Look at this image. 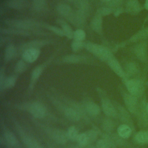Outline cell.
<instances>
[{
	"label": "cell",
	"mask_w": 148,
	"mask_h": 148,
	"mask_svg": "<svg viewBox=\"0 0 148 148\" xmlns=\"http://www.w3.org/2000/svg\"><path fill=\"white\" fill-rule=\"evenodd\" d=\"M128 92L137 98L144 96L146 88V82L141 78H128L123 80Z\"/></svg>",
	"instance_id": "1"
},
{
	"label": "cell",
	"mask_w": 148,
	"mask_h": 148,
	"mask_svg": "<svg viewBox=\"0 0 148 148\" xmlns=\"http://www.w3.org/2000/svg\"><path fill=\"white\" fill-rule=\"evenodd\" d=\"M51 101L54 106L68 120L71 121L77 122L83 118L82 115L75 109L70 105L65 103H63L54 98H51Z\"/></svg>",
	"instance_id": "2"
},
{
	"label": "cell",
	"mask_w": 148,
	"mask_h": 148,
	"mask_svg": "<svg viewBox=\"0 0 148 148\" xmlns=\"http://www.w3.org/2000/svg\"><path fill=\"white\" fill-rule=\"evenodd\" d=\"M39 125L54 142L61 145L65 144L67 142L69 138L66 132L60 129L47 127L42 124H40Z\"/></svg>",
	"instance_id": "3"
},
{
	"label": "cell",
	"mask_w": 148,
	"mask_h": 148,
	"mask_svg": "<svg viewBox=\"0 0 148 148\" xmlns=\"http://www.w3.org/2000/svg\"><path fill=\"white\" fill-rule=\"evenodd\" d=\"M137 113L135 115L140 128L148 130V112L146 109L147 101L145 96L140 98Z\"/></svg>",
	"instance_id": "4"
},
{
	"label": "cell",
	"mask_w": 148,
	"mask_h": 148,
	"mask_svg": "<svg viewBox=\"0 0 148 148\" xmlns=\"http://www.w3.org/2000/svg\"><path fill=\"white\" fill-rule=\"evenodd\" d=\"M98 92L101 97L102 109L105 114L107 117L112 119L117 118V110L113 102H112V101L106 97V94L103 92L102 90H99Z\"/></svg>",
	"instance_id": "5"
},
{
	"label": "cell",
	"mask_w": 148,
	"mask_h": 148,
	"mask_svg": "<svg viewBox=\"0 0 148 148\" xmlns=\"http://www.w3.org/2000/svg\"><path fill=\"white\" fill-rule=\"evenodd\" d=\"M28 110L30 114L35 119H43L46 114V108L41 102L38 101L23 104L22 106H19Z\"/></svg>",
	"instance_id": "6"
},
{
	"label": "cell",
	"mask_w": 148,
	"mask_h": 148,
	"mask_svg": "<svg viewBox=\"0 0 148 148\" xmlns=\"http://www.w3.org/2000/svg\"><path fill=\"white\" fill-rule=\"evenodd\" d=\"M121 94L125 108L131 114L135 116L138 111L139 103L138 98L124 90H121Z\"/></svg>",
	"instance_id": "7"
},
{
	"label": "cell",
	"mask_w": 148,
	"mask_h": 148,
	"mask_svg": "<svg viewBox=\"0 0 148 148\" xmlns=\"http://www.w3.org/2000/svg\"><path fill=\"white\" fill-rule=\"evenodd\" d=\"M86 47L90 52L102 61H107L108 62L113 57L112 53L103 46L89 43L86 45Z\"/></svg>",
	"instance_id": "8"
},
{
	"label": "cell",
	"mask_w": 148,
	"mask_h": 148,
	"mask_svg": "<svg viewBox=\"0 0 148 148\" xmlns=\"http://www.w3.org/2000/svg\"><path fill=\"white\" fill-rule=\"evenodd\" d=\"M113 103L117 110V119H119L123 123V124H125L130 125L134 131L135 126L132 117L131 116V113L125 107L123 106L116 101H114Z\"/></svg>",
	"instance_id": "9"
},
{
	"label": "cell",
	"mask_w": 148,
	"mask_h": 148,
	"mask_svg": "<svg viewBox=\"0 0 148 148\" xmlns=\"http://www.w3.org/2000/svg\"><path fill=\"white\" fill-rule=\"evenodd\" d=\"M13 122L15 125V128L17 133L18 134L20 138L21 139L23 143L26 146L27 148H35V141L36 139H34L31 136L29 135L21 127V125L16 121L13 120Z\"/></svg>",
	"instance_id": "10"
},
{
	"label": "cell",
	"mask_w": 148,
	"mask_h": 148,
	"mask_svg": "<svg viewBox=\"0 0 148 148\" xmlns=\"http://www.w3.org/2000/svg\"><path fill=\"white\" fill-rule=\"evenodd\" d=\"M134 53L139 61L147 63L148 61V43L145 40L139 42L134 48Z\"/></svg>",
	"instance_id": "11"
},
{
	"label": "cell",
	"mask_w": 148,
	"mask_h": 148,
	"mask_svg": "<svg viewBox=\"0 0 148 148\" xmlns=\"http://www.w3.org/2000/svg\"><path fill=\"white\" fill-rule=\"evenodd\" d=\"M84 108L87 115L90 116H97L101 113L100 106L92 101L87 99L83 102Z\"/></svg>",
	"instance_id": "12"
},
{
	"label": "cell",
	"mask_w": 148,
	"mask_h": 148,
	"mask_svg": "<svg viewBox=\"0 0 148 148\" xmlns=\"http://www.w3.org/2000/svg\"><path fill=\"white\" fill-rule=\"evenodd\" d=\"M3 135L4 140L9 146L13 148L18 147L19 142L18 139L12 131L8 128H4L3 130Z\"/></svg>",
	"instance_id": "13"
},
{
	"label": "cell",
	"mask_w": 148,
	"mask_h": 148,
	"mask_svg": "<svg viewBox=\"0 0 148 148\" xmlns=\"http://www.w3.org/2000/svg\"><path fill=\"white\" fill-rule=\"evenodd\" d=\"M40 50L38 49L31 48L24 51L22 57L24 61L28 63H32L35 61L39 57Z\"/></svg>",
	"instance_id": "14"
},
{
	"label": "cell",
	"mask_w": 148,
	"mask_h": 148,
	"mask_svg": "<svg viewBox=\"0 0 148 148\" xmlns=\"http://www.w3.org/2000/svg\"><path fill=\"white\" fill-rule=\"evenodd\" d=\"M108 63L110 69L117 76L121 77L123 79L125 78V73L124 70L123 69L119 61L114 57H112L110 59H109L108 61Z\"/></svg>",
	"instance_id": "15"
},
{
	"label": "cell",
	"mask_w": 148,
	"mask_h": 148,
	"mask_svg": "<svg viewBox=\"0 0 148 148\" xmlns=\"http://www.w3.org/2000/svg\"><path fill=\"white\" fill-rule=\"evenodd\" d=\"M125 9L131 14H136L141 11L142 7L138 0H128Z\"/></svg>",
	"instance_id": "16"
},
{
	"label": "cell",
	"mask_w": 148,
	"mask_h": 148,
	"mask_svg": "<svg viewBox=\"0 0 148 148\" xmlns=\"http://www.w3.org/2000/svg\"><path fill=\"white\" fill-rule=\"evenodd\" d=\"M134 140L139 145L148 144V130L142 129L136 132L134 135Z\"/></svg>",
	"instance_id": "17"
},
{
	"label": "cell",
	"mask_w": 148,
	"mask_h": 148,
	"mask_svg": "<svg viewBox=\"0 0 148 148\" xmlns=\"http://www.w3.org/2000/svg\"><path fill=\"white\" fill-rule=\"evenodd\" d=\"M133 130L132 128L125 124H122L120 125L117 129V135L123 139L129 138L133 132Z\"/></svg>",
	"instance_id": "18"
},
{
	"label": "cell",
	"mask_w": 148,
	"mask_h": 148,
	"mask_svg": "<svg viewBox=\"0 0 148 148\" xmlns=\"http://www.w3.org/2000/svg\"><path fill=\"white\" fill-rule=\"evenodd\" d=\"M124 72L125 73V79H128L130 77L134 76L138 74V73L139 72V68L138 65L136 63L130 62L127 64Z\"/></svg>",
	"instance_id": "19"
},
{
	"label": "cell",
	"mask_w": 148,
	"mask_h": 148,
	"mask_svg": "<svg viewBox=\"0 0 148 148\" xmlns=\"http://www.w3.org/2000/svg\"><path fill=\"white\" fill-rule=\"evenodd\" d=\"M148 38V27H145L135 34H134L132 36L130 39V41L131 42H138L145 40L146 39Z\"/></svg>",
	"instance_id": "20"
},
{
	"label": "cell",
	"mask_w": 148,
	"mask_h": 148,
	"mask_svg": "<svg viewBox=\"0 0 148 148\" xmlns=\"http://www.w3.org/2000/svg\"><path fill=\"white\" fill-rule=\"evenodd\" d=\"M114 145L112 137L106 135L103 138L98 140L95 146L96 148H112Z\"/></svg>",
	"instance_id": "21"
},
{
	"label": "cell",
	"mask_w": 148,
	"mask_h": 148,
	"mask_svg": "<svg viewBox=\"0 0 148 148\" xmlns=\"http://www.w3.org/2000/svg\"><path fill=\"white\" fill-rule=\"evenodd\" d=\"M43 68H44L43 65H39L38 66H36L32 71L31 75V82H30V85H29V90L31 91L32 90L35 82L40 77V75L42 74Z\"/></svg>",
	"instance_id": "22"
},
{
	"label": "cell",
	"mask_w": 148,
	"mask_h": 148,
	"mask_svg": "<svg viewBox=\"0 0 148 148\" xmlns=\"http://www.w3.org/2000/svg\"><path fill=\"white\" fill-rule=\"evenodd\" d=\"M7 24L17 28H30L34 25V23L25 20H12L7 22Z\"/></svg>",
	"instance_id": "23"
},
{
	"label": "cell",
	"mask_w": 148,
	"mask_h": 148,
	"mask_svg": "<svg viewBox=\"0 0 148 148\" xmlns=\"http://www.w3.org/2000/svg\"><path fill=\"white\" fill-rule=\"evenodd\" d=\"M112 118L107 117L105 118L102 122V128L105 132H112L116 127L115 122L112 119Z\"/></svg>",
	"instance_id": "24"
},
{
	"label": "cell",
	"mask_w": 148,
	"mask_h": 148,
	"mask_svg": "<svg viewBox=\"0 0 148 148\" xmlns=\"http://www.w3.org/2000/svg\"><path fill=\"white\" fill-rule=\"evenodd\" d=\"M16 82V77L11 76L5 78L3 83L1 86V89H9L13 87Z\"/></svg>",
	"instance_id": "25"
},
{
	"label": "cell",
	"mask_w": 148,
	"mask_h": 148,
	"mask_svg": "<svg viewBox=\"0 0 148 148\" xmlns=\"http://www.w3.org/2000/svg\"><path fill=\"white\" fill-rule=\"evenodd\" d=\"M67 135L68 137L70 140H76L79 135V133L77 131V129L75 126H71L68 128L67 131Z\"/></svg>",
	"instance_id": "26"
},
{
	"label": "cell",
	"mask_w": 148,
	"mask_h": 148,
	"mask_svg": "<svg viewBox=\"0 0 148 148\" xmlns=\"http://www.w3.org/2000/svg\"><path fill=\"white\" fill-rule=\"evenodd\" d=\"M16 54V50L15 47L13 46H9L5 53V60L6 61H10L14 57L15 55Z\"/></svg>",
	"instance_id": "27"
},
{
	"label": "cell",
	"mask_w": 148,
	"mask_h": 148,
	"mask_svg": "<svg viewBox=\"0 0 148 148\" xmlns=\"http://www.w3.org/2000/svg\"><path fill=\"white\" fill-rule=\"evenodd\" d=\"M77 142L78 143V145L82 146V147L86 146L90 144L86 132L81 133L79 134V137L77 140Z\"/></svg>",
	"instance_id": "28"
},
{
	"label": "cell",
	"mask_w": 148,
	"mask_h": 148,
	"mask_svg": "<svg viewBox=\"0 0 148 148\" xmlns=\"http://www.w3.org/2000/svg\"><path fill=\"white\" fill-rule=\"evenodd\" d=\"M83 60V58L79 56L76 55H69L66 56L64 59V61L68 62V63H79Z\"/></svg>",
	"instance_id": "29"
},
{
	"label": "cell",
	"mask_w": 148,
	"mask_h": 148,
	"mask_svg": "<svg viewBox=\"0 0 148 148\" xmlns=\"http://www.w3.org/2000/svg\"><path fill=\"white\" fill-rule=\"evenodd\" d=\"M92 28L97 32H100L101 30L102 26V20L101 17L99 16H97L94 18L93 21H92Z\"/></svg>",
	"instance_id": "30"
},
{
	"label": "cell",
	"mask_w": 148,
	"mask_h": 148,
	"mask_svg": "<svg viewBox=\"0 0 148 148\" xmlns=\"http://www.w3.org/2000/svg\"><path fill=\"white\" fill-rule=\"evenodd\" d=\"M7 5L8 6L14 9H20L24 5V2L22 0H10Z\"/></svg>",
	"instance_id": "31"
},
{
	"label": "cell",
	"mask_w": 148,
	"mask_h": 148,
	"mask_svg": "<svg viewBox=\"0 0 148 148\" xmlns=\"http://www.w3.org/2000/svg\"><path fill=\"white\" fill-rule=\"evenodd\" d=\"M62 28V31L64 32V34L68 38H71L73 37V32L72 31L71 28L69 25H68L65 23H63V24H61Z\"/></svg>",
	"instance_id": "32"
},
{
	"label": "cell",
	"mask_w": 148,
	"mask_h": 148,
	"mask_svg": "<svg viewBox=\"0 0 148 148\" xmlns=\"http://www.w3.org/2000/svg\"><path fill=\"white\" fill-rule=\"evenodd\" d=\"M86 34L83 30L82 29H77L75 32H73V38H74L75 40L77 41H83L85 38Z\"/></svg>",
	"instance_id": "33"
},
{
	"label": "cell",
	"mask_w": 148,
	"mask_h": 148,
	"mask_svg": "<svg viewBox=\"0 0 148 148\" xmlns=\"http://www.w3.org/2000/svg\"><path fill=\"white\" fill-rule=\"evenodd\" d=\"M46 44V42L43 40H38V41H32L29 43H28L26 46H25V50L31 48H35L38 49L39 47H41L42 46H44Z\"/></svg>",
	"instance_id": "34"
},
{
	"label": "cell",
	"mask_w": 148,
	"mask_h": 148,
	"mask_svg": "<svg viewBox=\"0 0 148 148\" xmlns=\"http://www.w3.org/2000/svg\"><path fill=\"white\" fill-rule=\"evenodd\" d=\"M87 134V136L88 138L90 143H91L92 142H94L97 137H98V132L96 130H90L86 132H85Z\"/></svg>",
	"instance_id": "35"
},
{
	"label": "cell",
	"mask_w": 148,
	"mask_h": 148,
	"mask_svg": "<svg viewBox=\"0 0 148 148\" xmlns=\"http://www.w3.org/2000/svg\"><path fill=\"white\" fill-rule=\"evenodd\" d=\"M27 69V65L25 64V62L20 60L19 61L17 64L15 66V71L17 73H21L24 72Z\"/></svg>",
	"instance_id": "36"
},
{
	"label": "cell",
	"mask_w": 148,
	"mask_h": 148,
	"mask_svg": "<svg viewBox=\"0 0 148 148\" xmlns=\"http://www.w3.org/2000/svg\"><path fill=\"white\" fill-rule=\"evenodd\" d=\"M57 10L62 15H66L70 13V7L66 5L62 4L58 6Z\"/></svg>",
	"instance_id": "37"
},
{
	"label": "cell",
	"mask_w": 148,
	"mask_h": 148,
	"mask_svg": "<svg viewBox=\"0 0 148 148\" xmlns=\"http://www.w3.org/2000/svg\"><path fill=\"white\" fill-rule=\"evenodd\" d=\"M83 47V43L82 41H77V40H74L72 43V48L73 50L76 51L77 50H79Z\"/></svg>",
	"instance_id": "38"
},
{
	"label": "cell",
	"mask_w": 148,
	"mask_h": 148,
	"mask_svg": "<svg viewBox=\"0 0 148 148\" xmlns=\"http://www.w3.org/2000/svg\"><path fill=\"white\" fill-rule=\"evenodd\" d=\"M50 29L52 30L54 32L56 33L57 34H58V35H61V36H62L64 35V32L62 31V30H61L59 28H57V27H50Z\"/></svg>",
	"instance_id": "39"
},
{
	"label": "cell",
	"mask_w": 148,
	"mask_h": 148,
	"mask_svg": "<svg viewBox=\"0 0 148 148\" xmlns=\"http://www.w3.org/2000/svg\"><path fill=\"white\" fill-rule=\"evenodd\" d=\"M68 148H96V146H94L88 145H87V146H86L82 147V146H80L78 145V146H71V147H68Z\"/></svg>",
	"instance_id": "40"
},
{
	"label": "cell",
	"mask_w": 148,
	"mask_h": 148,
	"mask_svg": "<svg viewBox=\"0 0 148 148\" xmlns=\"http://www.w3.org/2000/svg\"><path fill=\"white\" fill-rule=\"evenodd\" d=\"M35 148H44L36 140L35 141Z\"/></svg>",
	"instance_id": "41"
},
{
	"label": "cell",
	"mask_w": 148,
	"mask_h": 148,
	"mask_svg": "<svg viewBox=\"0 0 148 148\" xmlns=\"http://www.w3.org/2000/svg\"><path fill=\"white\" fill-rule=\"evenodd\" d=\"M144 8L145 9L148 10V0H145L144 3Z\"/></svg>",
	"instance_id": "42"
},
{
	"label": "cell",
	"mask_w": 148,
	"mask_h": 148,
	"mask_svg": "<svg viewBox=\"0 0 148 148\" xmlns=\"http://www.w3.org/2000/svg\"><path fill=\"white\" fill-rule=\"evenodd\" d=\"M48 148H54V147H53L52 146H50V145H48Z\"/></svg>",
	"instance_id": "43"
},
{
	"label": "cell",
	"mask_w": 148,
	"mask_h": 148,
	"mask_svg": "<svg viewBox=\"0 0 148 148\" xmlns=\"http://www.w3.org/2000/svg\"><path fill=\"white\" fill-rule=\"evenodd\" d=\"M146 109H147V110L148 112V102H147V105H146Z\"/></svg>",
	"instance_id": "44"
},
{
	"label": "cell",
	"mask_w": 148,
	"mask_h": 148,
	"mask_svg": "<svg viewBox=\"0 0 148 148\" xmlns=\"http://www.w3.org/2000/svg\"><path fill=\"white\" fill-rule=\"evenodd\" d=\"M103 1H110L112 0H103Z\"/></svg>",
	"instance_id": "45"
}]
</instances>
